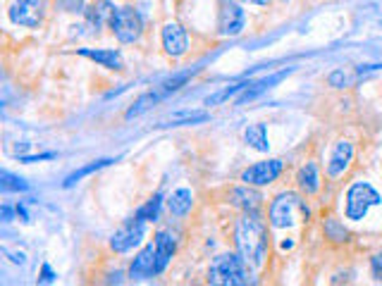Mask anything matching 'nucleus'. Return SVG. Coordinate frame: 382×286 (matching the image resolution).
I'll return each mask as SVG.
<instances>
[{
    "mask_svg": "<svg viewBox=\"0 0 382 286\" xmlns=\"http://www.w3.org/2000/svg\"><path fill=\"white\" fill-rule=\"evenodd\" d=\"M153 241H156V248H158V260H160V269H168V265L172 263L174 253H177V238L170 229H158L153 234Z\"/></svg>",
    "mask_w": 382,
    "mask_h": 286,
    "instance_id": "17",
    "label": "nucleus"
},
{
    "mask_svg": "<svg viewBox=\"0 0 382 286\" xmlns=\"http://www.w3.org/2000/svg\"><path fill=\"white\" fill-rule=\"evenodd\" d=\"M115 3L112 0H96L94 5H89L84 12L86 17V27H89L94 34H98L103 27H108L110 24V17L115 14Z\"/></svg>",
    "mask_w": 382,
    "mask_h": 286,
    "instance_id": "15",
    "label": "nucleus"
},
{
    "mask_svg": "<svg viewBox=\"0 0 382 286\" xmlns=\"http://www.w3.org/2000/svg\"><path fill=\"white\" fill-rule=\"evenodd\" d=\"M246 27V10L237 0H218V34L225 39L239 36Z\"/></svg>",
    "mask_w": 382,
    "mask_h": 286,
    "instance_id": "9",
    "label": "nucleus"
},
{
    "mask_svg": "<svg viewBox=\"0 0 382 286\" xmlns=\"http://www.w3.org/2000/svg\"><path fill=\"white\" fill-rule=\"evenodd\" d=\"M58 8L70 14H84L89 5H86V0H58Z\"/></svg>",
    "mask_w": 382,
    "mask_h": 286,
    "instance_id": "29",
    "label": "nucleus"
},
{
    "mask_svg": "<svg viewBox=\"0 0 382 286\" xmlns=\"http://www.w3.org/2000/svg\"><path fill=\"white\" fill-rule=\"evenodd\" d=\"M0 215H3V222H12V215H17V210H14L12 205H8V203H5V205L0 207Z\"/></svg>",
    "mask_w": 382,
    "mask_h": 286,
    "instance_id": "35",
    "label": "nucleus"
},
{
    "mask_svg": "<svg viewBox=\"0 0 382 286\" xmlns=\"http://www.w3.org/2000/svg\"><path fill=\"white\" fill-rule=\"evenodd\" d=\"M205 119H210L208 112H191V114H177L174 122L177 124H196V122H205Z\"/></svg>",
    "mask_w": 382,
    "mask_h": 286,
    "instance_id": "30",
    "label": "nucleus"
},
{
    "mask_svg": "<svg viewBox=\"0 0 382 286\" xmlns=\"http://www.w3.org/2000/svg\"><path fill=\"white\" fill-rule=\"evenodd\" d=\"M323 186V174H320L318 163H306L301 170L296 172V189L301 191L303 196H316Z\"/></svg>",
    "mask_w": 382,
    "mask_h": 286,
    "instance_id": "16",
    "label": "nucleus"
},
{
    "mask_svg": "<svg viewBox=\"0 0 382 286\" xmlns=\"http://www.w3.org/2000/svg\"><path fill=\"white\" fill-rule=\"evenodd\" d=\"M208 284L215 286H244L251 282V267L244 263L239 253H220L210 260Z\"/></svg>",
    "mask_w": 382,
    "mask_h": 286,
    "instance_id": "3",
    "label": "nucleus"
},
{
    "mask_svg": "<svg viewBox=\"0 0 382 286\" xmlns=\"http://www.w3.org/2000/svg\"><path fill=\"white\" fill-rule=\"evenodd\" d=\"M58 158V153H39V155H19V163L32 165V163H43V160H53Z\"/></svg>",
    "mask_w": 382,
    "mask_h": 286,
    "instance_id": "31",
    "label": "nucleus"
},
{
    "mask_svg": "<svg viewBox=\"0 0 382 286\" xmlns=\"http://www.w3.org/2000/svg\"><path fill=\"white\" fill-rule=\"evenodd\" d=\"M196 72H191V70H187V72H179V74H174V76H170V79H165L163 84H160V91L165 93V96H172V93H177L179 88H182L187 81L194 76Z\"/></svg>",
    "mask_w": 382,
    "mask_h": 286,
    "instance_id": "28",
    "label": "nucleus"
},
{
    "mask_svg": "<svg viewBox=\"0 0 382 286\" xmlns=\"http://www.w3.org/2000/svg\"><path fill=\"white\" fill-rule=\"evenodd\" d=\"M3 253H5V256L10 258V263H14V265H24V263H27V256H24V253L10 251L8 246H3Z\"/></svg>",
    "mask_w": 382,
    "mask_h": 286,
    "instance_id": "34",
    "label": "nucleus"
},
{
    "mask_svg": "<svg viewBox=\"0 0 382 286\" xmlns=\"http://www.w3.org/2000/svg\"><path fill=\"white\" fill-rule=\"evenodd\" d=\"M323 234L328 241L332 243H347L349 241V229L344 225L342 220H337V217H325L323 220Z\"/></svg>",
    "mask_w": 382,
    "mask_h": 286,
    "instance_id": "22",
    "label": "nucleus"
},
{
    "mask_svg": "<svg viewBox=\"0 0 382 286\" xmlns=\"http://www.w3.org/2000/svg\"><path fill=\"white\" fill-rule=\"evenodd\" d=\"M146 220H141V217L134 215L132 220L122 222L120 227L115 229V234L110 236V248L115 253H120V256H125V253H132L134 248H139L143 243V238H146Z\"/></svg>",
    "mask_w": 382,
    "mask_h": 286,
    "instance_id": "7",
    "label": "nucleus"
},
{
    "mask_svg": "<svg viewBox=\"0 0 382 286\" xmlns=\"http://www.w3.org/2000/svg\"><path fill=\"white\" fill-rule=\"evenodd\" d=\"M163 194H153L151 198H148L146 203H143L141 207L137 210V217H141V220L146 222H158L160 220V212H163Z\"/></svg>",
    "mask_w": 382,
    "mask_h": 286,
    "instance_id": "23",
    "label": "nucleus"
},
{
    "mask_svg": "<svg viewBox=\"0 0 382 286\" xmlns=\"http://www.w3.org/2000/svg\"><path fill=\"white\" fill-rule=\"evenodd\" d=\"M165 98H168V96H165V93L160 91V86L156 88V91L143 93V96H139L137 101H134V105L125 112V119H134V117H139V114L148 112L151 108H156L160 101H165Z\"/></svg>",
    "mask_w": 382,
    "mask_h": 286,
    "instance_id": "20",
    "label": "nucleus"
},
{
    "mask_svg": "<svg viewBox=\"0 0 382 286\" xmlns=\"http://www.w3.org/2000/svg\"><path fill=\"white\" fill-rule=\"evenodd\" d=\"M230 203L241 212H261L263 207V196L258 191V186H234L230 191Z\"/></svg>",
    "mask_w": 382,
    "mask_h": 286,
    "instance_id": "14",
    "label": "nucleus"
},
{
    "mask_svg": "<svg viewBox=\"0 0 382 286\" xmlns=\"http://www.w3.org/2000/svg\"><path fill=\"white\" fill-rule=\"evenodd\" d=\"M160 274H163V269H160L156 241H148L146 246L134 256L127 277L132 279V282H148V279H156Z\"/></svg>",
    "mask_w": 382,
    "mask_h": 286,
    "instance_id": "8",
    "label": "nucleus"
},
{
    "mask_svg": "<svg viewBox=\"0 0 382 286\" xmlns=\"http://www.w3.org/2000/svg\"><path fill=\"white\" fill-rule=\"evenodd\" d=\"M79 57H86V60L96 62L98 67H105L110 72H122L125 70V60H122V53L115 48H79L77 50Z\"/></svg>",
    "mask_w": 382,
    "mask_h": 286,
    "instance_id": "13",
    "label": "nucleus"
},
{
    "mask_svg": "<svg viewBox=\"0 0 382 286\" xmlns=\"http://www.w3.org/2000/svg\"><path fill=\"white\" fill-rule=\"evenodd\" d=\"M354 143L351 141H337L332 148V153H330L328 158V165H325V174H328V179H339V176H344V172L351 167V163H354Z\"/></svg>",
    "mask_w": 382,
    "mask_h": 286,
    "instance_id": "12",
    "label": "nucleus"
},
{
    "mask_svg": "<svg viewBox=\"0 0 382 286\" xmlns=\"http://www.w3.org/2000/svg\"><path fill=\"white\" fill-rule=\"evenodd\" d=\"M165 205H168L170 215L177 217V220H182V217H187L191 212V207H194V194H191V189H187V186L174 189L172 194L168 196Z\"/></svg>",
    "mask_w": 382,
    "mask_h": 286,
    "instance_id": "18",
    "label": "nucleus"
},
{
    "mask_svg": "<svg viewBox=\"0 0 382 286\" xmlns=\"http://www.w3.org/2000/svg\"><path fill=\"white\" fill-rule=\"evenodd\" d=\"M14 210H17V217H19V220L24 222V225H29V222H32V217H29L27 207H24L22 203H17V205H14Z\"/></svg>",
    "mask_w": 382,
    "mask_h": 286,
    "instance_id": "36",
    "label": "nucleus"
},
{
    "mask_svg": "<svg viewBox=\"0 0 382 286\" xmlns=\"http://www.w3.org/2000/svg\"><path fill=\"white\" fill-rule=\"evenodd\" d=\"M241 3H246V5H261V8H263V5H270L272 0H241Z\"/></svg>",
    "mask_w": 382,
    "mask_h": 286,
    "instance_id": "37",
    "label": "nucleus"
},
{
    "mask_svg": "<svg viewBox=\"0 0 382 286\" xmlns=\"http://www.w3.org/2000/svg\"><path fill=\"white\" fill-rule=\"evenodd\" d=\"M287 74H289V70H282V72H277V74H270V76H265V79H261V81H254V84H251L239 98H237V105H244L246 101H254V98H258L261 93H265L268 88L280 84Z\"/></svg>",
    "mask_w": 382,
    "mask_h": 286,
    "instance_id": "19",
    "label": "nucleus"
},
{
    "mask_svg": "<svg viewBox=\"0 0 382 286\" xmlns=\"http://www.w3.org/2000/svg\"><path fill=\"white\" fill-rule=\"evenodd\" d=\"M244 141H246V145H249V148L258 150V153H268V150H270L265 124H251V127L244 132Z\"/></svg>",
    "mask_w": 382,
    "mask_h": 286,
    "instance_id": "21",
    "label": "nucleus"
},
{
    "mask_svg": "<svg viewBox=\"0 0 382 286\" xmlns=\"http://www.w3.org/2000/svg\"><path fill=\"white\" fill-rule=\"evenodd\" d=\"M160 43H163V50L168 57L172 60H179L189 53V31L182 27L179 22H168L163 29H160Z\"/></svg>",
    "mask_w": 382,
    "mask_h": 286,
    "instance_id": "11",
    "label": "nucleus"
},
{
    "mask_svg": "<svg viewBox=\"0 0 382 286\" xmlns=\"http://www.w3.org/2000/svg\"><path fill=\"white\" fill-rule=\"evenodd\" d=\"M234 248L251 269H261L268 260V225L261 212H241L234 222Z\"/></svg>",
    "mask_w": 382,
    "mask_h": 286,
    "instance_id": "1",
    "label": "nucleus"
},
{
    "mask_svg": "<svg viewBox=\"0 0 382 286\" xmlns=\"http://www.w3.org/2000/svg\"><path fill=\"white\" fill-rule=\"evenodd\" d=\"M48 12V0H12L8 5V17L14 27L41 29Z\"/></svg>",
    "mask_w": 382,
    "mask_h": 286,
    "instance_id": "6",
    "label": "nucleus"
},
{
    "mask_svg": "<svg viewBox=\"0 0 382 286\" xmlns=\"http://www.w3.org/2000/svg\"><path fill=\"white\" fill-rule=\"evenodd\" d=\"M115 160H110V158H105V160H96V163H91V165H86V167H81V170H77V172H72L70 176L65 179V189H70V186H74L77 181H81L84 176H89V174H94V172L98 170H103V167H108V165H112Z\"/></svg>",
    "mask_w": 382,
    "mask_h": 286,
    "instance_id": "25",
    "label": "nucleus"
},
{
    "mask_svg": "<svg viewBox=\"0 0 382 286\" xmlns=\"http://www.w3.org/2000/svg\"><path fill=\"white\" fill-rule=\"evenodd\" d=\"M370 272H373L375 282H382V251L370 258Z\"/></svg>",
    "mask_w": 382,
    "mask_h": 286,
    "instance_id": "32",
    "label": "nucleus"
},
{
    "mask_svg": "<svg viewBox=\"0 0 382 286\" xmlns=\"http://www.w3.org/2000/svg\"><path fill=\"white\" fill-rule=\"evenodd\" d=\"M254 81H239V84H234V86H227L223 88V91H218V93H213V96H208L205 98V103L203 105L205 108H215V105H223L225 101H230V98H234L237 93H241V91H246Z\"/></svg>",
    "mask_w": 382,
    "mask_h": 286,
    "instance_id": "24",
    "label": "nucleus"
},
{
    "mask_svg": "<svg viewBox=\"0 0 382 286\" xmlns=\"http://www.w3.org/2000/svg\"><path fill=\"white\" fill-rule=\"evenodd\" d=\"M55 277H58V274L53 272V267H50L48 263L41 265V277H39V284H53V282H55Z\"/></svg>",
    "mask_w": 382,
    "mask_h": 286,
    "instance_id": "33",
    "label": "nucleus"
},
{
    "mask_svg": "<svg viewBox=\"0 0 382 286\" xmlns=\"http://www.w3.org/2000/svg\"><path fill=\"white\" fill-rule=\"evenodd\" d=\"M0 189H3V194H24V191H29V184L22 176L5 170L3 174H0Z\"/></svg>",
    "mask_w": 382,
    "mask_h": 286,
    "instance_id": "26",
    "label": "nucleus"
},
{
    "mask_svg": "<svg viewBox=\"0 0 382 286\" xmlns=\"http://www.w3.org/2000/svg\"><path fill=\"white\" fill-rule=\"evenodd\" d=\"M108 29L112 31V36H115L120 43H125V45L139 43L141 36H143V17H141V12H139L137 8L125 5V8L115 10V14L110 17Z\"/></svg>",
    "mask_w": 382,
    "mask_h": 286,
    "instance_id": "5",
    "label": "nucleus"
},
{
    "mask_svg": "<svg viewBox=\"0 0 382 286\" xmlns=\"http://www.w3.org/2000/svg\"><path fill=\"white\" fill-rule=\"evenodd\" d=\"M282 170H285V163H282L280 158H268V160H261V163H254L251 167H246L241 172L239 181L261 189V186L275 184V181L280 179Z\"/></svg>",
    "mask_w": 382,
    "mask_h": 286,
    "instance_id": "10",
    "label": "nucleus"
},
{
    "mask_svg": "<svg viewBox=\"0 0 382 286\" xmlns=\"http://www.w3.org/2000/svg\"><path fill=\"white\" fill-rule=\"evenodd\" d=\"M311 222V207L303 201V194L282 191L268 205V225L272 229H292Z\"/></svg>",
    "mask_w": 382,
    "mask_h": 286,
    "instance_id": "2",
    "label": "nucleus"
},
{
    "mask_svg": "<svg viewBox=\"0 0 382 286\" xmlns=\"http://www.w3.org/2000/svg\"><path fill=\"white\" fill-rule=\"evenodd\" d=\"M382 205V196L368 181H356L347 189L344 196V217L351 222H361L370 212V207Z\"/></svg>",
    "mask_w": 382,
    "mask_h": 286,
    "instance_id": "4",
    "label": "nucleus"
},
{
    "mask_svg": "<svg viewBox=\"0 0 382 286\" xmlns=\"http://www.w3.org/2000/svg\"><path fill=\"white\" fill-rule=\"evenodd\" d=\"M359 72H347V70H334V72H330L328 74V84L332 86V88H349V86H354L356 84V79H359Z\"/></svg>",
    "mask_w": 382,
    "mask_h": 286,
    "instance_id": "27",
    "label": "nucleus"
}]
</instances>
